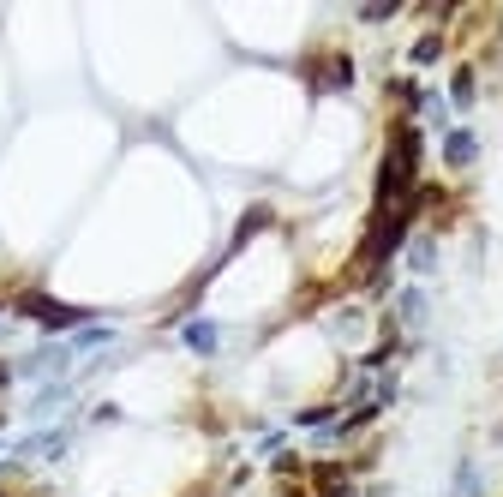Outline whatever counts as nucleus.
Returning a JSON list of instances; mask_svg holds the SVG:
<instances>
[{"mask_svg":"<svg viewBox=\"0 0 503 497\" xmlns=\"http://www.w3.org/2000/svg\"><path fill=\"white\" fill-rule=\"evenodd\" d=\"M216 341H222L216 324H186V348L192 354H216Z\"/></svg>","mask_w":503,"mask_h":497,"instance_id":"7ed1b4c3","label":"nucleus"},{"mask_svg":"<svg viewBox=\"0 0 503 497\" xmlns=\"http://www.w3.org/2000/svg\"><path fill=\"white\" fill-rule=\"evenodd\" d=\"M6 378H13V372H6V366H0V390H6Z\"/></svg>","mask_w":503,"mask_h":497,"instance_id":"423d86ee","label":"nucleus"},{"mask_svg":"<svg viewBox=\"0 0 503 497\" xmlns=\"http://www.w3.org/2000/svg\"><path fill=\"white\" fill-rule=\"evenodd\" d=\"M19 312H24V318H37L42 330H72V324H84L79 306H61V299H48V294H24Z\"/></svg>","mask_w":503,"mask_h":497,"instance_id":"f257e3e1","label":"nucleus"},{"mask_svg":"<svg viewBox=\"0 0 503 497\" xmlns=\"http://www.w3.org/2000/svg\"><path fill=\"white\" fill-rule=\"evenodd\" d=\"M449 102H462V108L474 102V72H467V66L456 72V84H449Z\"/></svg>","mask_w":503,"mask_h":497,"instance_id":"20e7f679","label":"nucleus"},{"mask_svg":"<svg viewBox=\"0 0 503 497\" xmlns=\"http://www.w3.org/2000/svg\"><path fill=\"white\" fill-rule=\"evenodd\" d=\"M474 156H480V139H474V132H449V139H443V162H449V168H467Z\"/></svg>","mask_w":503,"mask_h":497,"instance_id":"f03ea898","label":"nucleus"},{"mask_svg":"<svg viewBox=\"0 0 503 497\" xmlns=\"http://www.w3.org/2000/svg\"><path fill=\"white\" fill-rule=\"evenodd\" d=\"M438 55H443V42H438V37H420V42H414V60H420V66H432Z\"/></svg>","mask_w":503,"mask_h":497,"instance_id":"39448f33","label":"nucleus"}]
</instances>
